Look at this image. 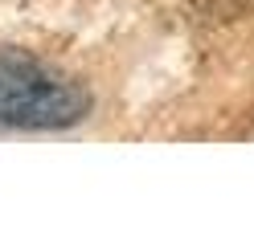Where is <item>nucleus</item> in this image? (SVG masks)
<instances>
[{
	"label": "nucleus",
	"mask_w": 254,
	"mask_h": 245,
	"mask_svg": "<svg viewBox=\"0 0 254 245\" xmlns=\"http://www.w3.org/2000/svg\"><path fill=\"white\" fill-rule=\"evenodd\" d=\"M90 94L21 49H0V123L54 131L86 119Z\"/></svg>",
	"instance_id": "nucleus-1"
}]
</instances>
